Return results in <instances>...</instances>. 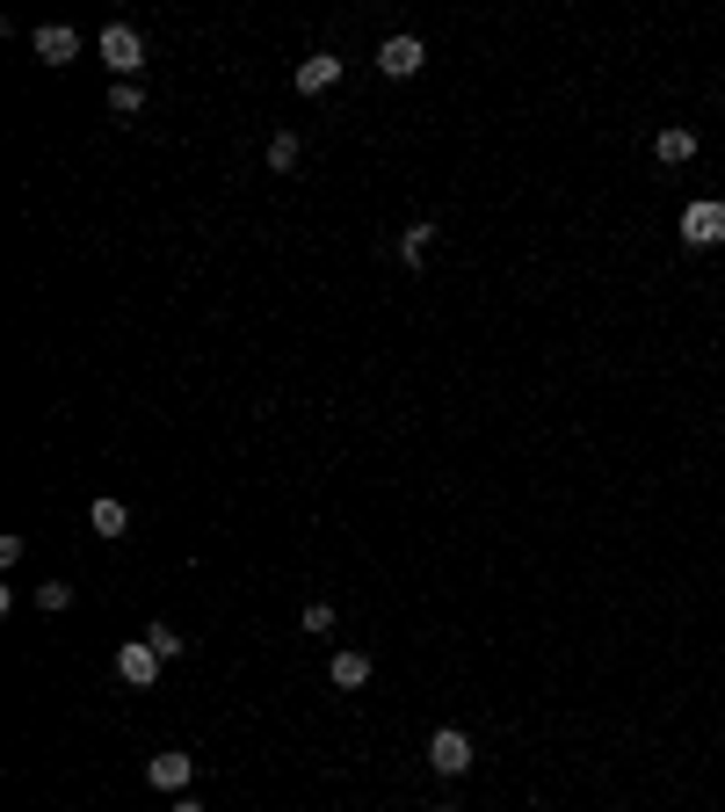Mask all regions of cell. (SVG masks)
Masks as SVG:
<instances>
[{"mask_svg":"<svg viewBox=\"0 0 725 812\" xmlns=\"http://www.w3.org/2000/svg\"><path fill=\"white\" fill-rule=\"evenodd\" d=\"M102 66L117 73V80H139V66H145V36L131 30V22H109V30H102Z\"/></svg>","mask_w":725,"mask_h":812,"instance_id":"6da1fadb","label":"cell"},{"mask_svg":"<svg viewBox=\"0 0 725 812\" xmlns=\"http://www.w3.org/2000/svg\"><path fill=\"white\" fill-rule=\"evenodd\" d=\"M429 769H435V777H465V769H472V740L457 726H435L429 733Z\"/></svg>","mask_w":725,"mask_h":812,"instance_id":"7a4b0ae2","label":"cell"},{"mask_svg":"<svg viewBox=\"0 0 725 812\" xmlns=\"http://www.w3.org/2000/svg\"><path fill=\"white\" fill-rule=\"evenodd\" d=\"M421 66H429V44H421V36H385V52H378L385 80H414Z\"/></svg>","mask_w":725,"mask_h":812,"instance_id":"3957f363","label":"cell"},{"mask_svg":"<svg viewBox=\"0 0 725 812\" xmlns=\"http://www.w3.org/2000/svg\"><path fill=\"white\" fill-rule=\"evenodd\" d=\"M682 240H690V247H718L725 240V204H718V196H704V204L682 210Z\"/></svg>","mask_w":725,"mask_h":812,"instance_id":"277c9868","label":"cell"},{"mask_svg":"<svg viewBox=\"0 0 725 812\" xmlns=\"http://www.w3.org/2000/svg\"><path fill=\"white\" fill-rule=\"evenodd\" d=\"M30 44H36V58H44V66H73V58H80V30H73V22H44Z\"/></svg>","mask_w":725,"mask_h":812,"instance_id":"5b68a950","label":"cell"},{"mask_svg":"<svg viewBox=\"0 0 725 812\" xmlns=\"http://www.w3.org/2000/svg\"><path fill=\"white\" fill-rule=\"evenodd\" d=\"M160 668H167V660H160V653H153V646H145V639H131V646H123V653H117V674H123V682H131V690H145V682H160Z\"/></svg>","mask_w":725,"mask_h":812,"instance_id":"8992f818","label":"cell"},{"mask_svg":"<svg viewBox=\"0 0 725 812\" xmlns=\"http://www.w3.org/2000/svg\"><path fill=\"white\" fill-rule=\"evenodd\" d=\"M190 777H196L190 755H153L145 761V783H153V791H190Z\"/></svg>","mask_w":725,"mask_h":812,"instance_id":"52a82bcc","label":"cell"},{"mask_svg":"<svg viewBox=\"0 0 725 812\" xmlns=\"http://www.w3.org/2000/svg\"><path fill=\"white\" fill-rule=\"evenodd\" d=\"M327 87H342V58H334V52H312L305 66H297V95H327Z\"/></svg>","mask_w":725,"mask_h":812,"instance_id":"ba28073f","label":"cell"},{"mask_svg":"<svg viewBox=\"0 0 725 812\" xmlns=\"http://www.w3.org/2000/svg\"><path fill=\"white\" fill-rule=\"evenodd\" d=\"M87 530L102 537V544H117V537L131 530V508H123V501H109V494H102V501L87 508Z\"/></svg>","mask_w":725,"mask_h":812,"instance_id":"9c48e42d","label":"cell"},{"mask_svg":"<svg viewBox=\"0 0 725 812\" xmlns=\"http://www.w3.org/2000/svg\"><path fill=\"white\" fill-rule=\"evenodd\" d=\"M327 674H334V690H362V682H370V653H356V646H342V653L327 660Z\"/></svg>","mask_w":725,"mask_h":812,"instance_id":"30bf717a","label":"cell"},{"mask_svg":"<svg viewBox=\"0 0 725 812\" xmlns=\"http://www.w3.org/2000/svg\"><path fill=\"white\" fill-rule=\"evenodd\" d=\"M653 153L668 160V167H690V160H696V131H690V123H674V131L653 139Z\"/></svg>","mask_w":725,"mask_h":812,"instance_id":"8fae6325","label":"cell"},{"mask_svg":"<svg viewBox=\"0 0 725 812\" xmlns=\"http://www.w3.org/2000/svg\"><path fill=\"white\" fill-rule=\"evenodd\" d=\"M435 247V218H414L407 232H399V261H421Z\"/></svg>","mask_w":725,"mask_h":812,"instance_id":"7c38bea8","label":"cell"},{"mask_svg":"<svg viewBox=\"0 0 725 812\" xmlns=\"http://www.w3.org/2000/svg\"><path fill=\"white\" fill-rule=\"evenodd\" d=\"M139 109H145V87L139 80H117V87H109V117H139Z\"/></svg>","mask_w":725,"mask_h":812,"instance_id":"4fadbf2b","label":"cell"},{"mask_svg":"<svg viewBox=\"0 0 725 812\" xmlns=\"http://www.w3.org/2000/svg\"><path fill=\"white\" fill-rule=\"evenodd\" d=\"M297 153H305V145H297V131H277V139H269V167H277V174H291Z\"/></svg>","mask_w":725,"mask_h":812,"instance_id":"5bb4252c","label":"cell"},{"mask_svg":"<svg viewBox=\"0 0 725 812\" xmlns=\"http://www.w3.org/2000/svg\"><path fill=\"white\" fill-rule=\"evenodd\" d=\"M36 609H52V617L73 609V588H66V581H44V588H36Z\"/></svg>","mask_w":725,"mask_h":812,"instance_id":"9a60e30c","label":"cell"},{"mask_svg":"<svg viewBox=\"0 0 725 812\" xmlns=\"http://www.w3.org/2000/svg\"><path fill=\"white\" fill-rule=\"evenodd\" d=\"M145 646H153L160 660H174V653H182V631H167V624H153V631H145Z\"/></svg>","mask_w":725,"mask_h":812,"instance_id":"2e32d148","label":"cell"},{"mask_svg":"<svg viewBox=\"0 0 725 812\" xmlns=\"http://www.w3.org/2000/svg\"><path fill=\"white\" fill-rule=\"evenodd\" d=\"M305 631H334V603H305Z\"/></svg>","mask_w":725,"mask_h":812,"instance_id":"e0dca14e","label":"cell"},{"mask_svg":"<svg viewBox=\"0 0 725 812\" xmlns=\"http://www.w3.org/2000/svg\"><path fill=\"white\" fill-rule=\"evenodd\" d=\"M167 812H204V805H196V798H174V805Z\"/></svg>","mask_w":725,"mask_h":812,"instance_id":"ac0fdd59","label":"cell"},{"mask_svg":"<svg viewBox=\"0 0 725 812\" xmlns=\"http://www.w3.org/2000/svg\"><path fill=\"white\" fill-rule=\"evenodd\" d=\"M435 812H457V805H435Z\"/></svg>","mask_w":725,"mask_h":812,"instance_id":"d6986e66","label":"cell"}]
</instances>
